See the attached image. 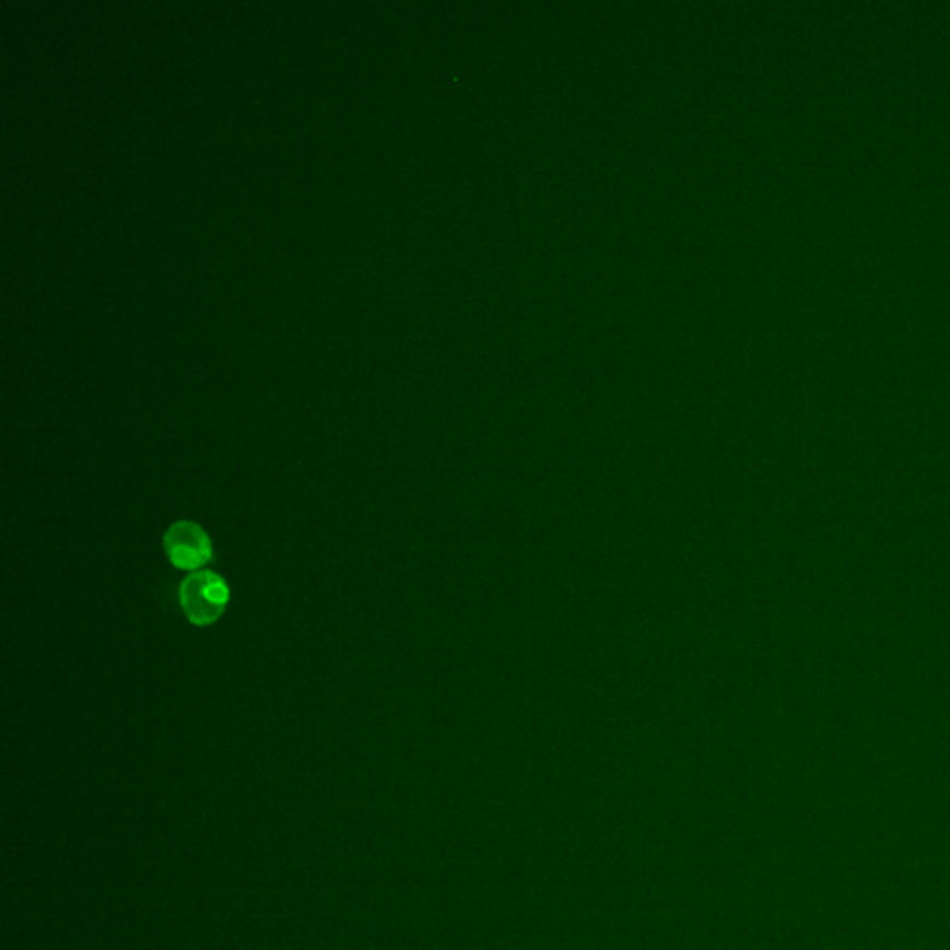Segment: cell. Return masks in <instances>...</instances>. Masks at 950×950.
I'll list each match as a JSON object with an SVG mask.
<instances>
[{
    "label": "cell",
    "instance_id": "2",
    "mask_svg": "<svg viewBox=\"0 0 950 950\" xmlns=\"http://www.w3.org/2000/svg\"><path fill=\"white\" fill-rule=\"evenodd\" d=\"M164 550L180 571H197L212 559V540L196 521H175L164 535Z\"/></svg>",
    "mask_w": 950,
    "mask_h": 950
},
{
    "label": "cell",
    "instance_id": "1",
    "mask_svg": "<svg viewBox=\"0 0 950 950\" xmlns=\"http://www.w3.org/2000/svg\"><path fill=\"white\" fill-rule=\"evenodd\" d=\"M228 598L227 582L215 572H191L178 587L180 608L196 625H210L220 620L227 609Z\"/></svg>",
    "mask_w": 950,
    "mask_h": 950
}]
</instances>
